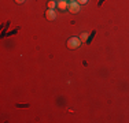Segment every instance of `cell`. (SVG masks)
<instances>
[{"instance_id": "6da1fadb", "label": "cell", "mask_w": 129, "mask_h": 123, "mask_svg": "<svg viewBox=\"0 0 129 123\" xmlns=\"http://www.w3.org/2000/svg\"><path fill=\"white\" fill-rule=\"evenodd\" d=\"M80 45H81V40H80L78 37H72V38H69V41H67V48L69 49H77Z\"/></svg>"}, {"instance_id": "7a4b0ae2", "label": "cell", "mask_w": 129, "mask_h": 123, "mask_svg": "<svg viewBox=\"0 0 129 123\" xmlns=\"http://www.w3.org/2000/svg\"><path fill=\"white\" fill-rule=\"evenodd\" d=\"M67 8H69V11H70V12H73V14H77V12L80 11V4L74 0V2H70V3H69Z\"/></svg>"}, {"instance_id": "3957f363", "label": "cell", "mask_w": 129, "mask_h": 123, "mask_svg": "<svg viewBox=\"0 0 129 123\" xmlns=\"http://www.w3.org/2000/svg\"><path fill=\"white\" fill-rule=\"evenodd\" d=\"M45 17H47L48 21H54L55 18H56V12H55L54 10H50V8H48V11L45 12Z\"/></svg>"}, {"instance_id": "277c9868", "label": "cell", "mask_w": 129, "mask_h": 123, "mask_svg": "<svg viewBox=\"0 0 129 123\" xmlns=\"http://www.w3.org/2000/svg\"><path fill=\"white\" fill-rule=\"evenodd\" d=\"M56 6H58V8H60V10H66L69 4H67V0H60V2H58Z\"/></svg>"}, {"instance_id": "5b68a950", "label": "cell", "mask_w": 129, "mask_h": 123, "mask_svg": "<svg viewBox=\"0 0 129 123\" xmlns=\"http://www.w3.org/2000/svg\"><path fill=\"white\" fill-rule=\"evenodd\" d=\"M88 37H89V33H87V32H85V33H82V34H81V37H80V40H81V42L87 41V40H88Z\"/></svg>"}, {"instance_id": "8992f818", "label": "cell", "mask_w": 129, "mask_h": 123, "mask_svg": "<svg viewBox=\"0 0 129 123\" xmlns=\"http://www.w3.org/2000/svg\"><path fill=\"white\" fill-rule=\"evenodd\" d=\"M47 6H48V8H50V10H54V8L56 7V3H55L54 0H51V2H48Z\"/></svg>"}, {"instance_id": "52a82bcc", "label": "cell", "mask_w": 129, "mask_h": 123, "mask_svg": "<svg viewBox=\"0 0 129 123\" xmlns=\"http://www.w3.org/2000/svg\"><path fill=\"white\" fill-rule=\"evenodd\" d=\"M76 2H77L78 4H85V3L88 2V0H76Z\"/></svg>"}, {"instance_id": "ba28073f", "label": "cell", "mask_w": 129, "mask_h": 123, "mask_svg": "<svg viewBox=\"0 0 129 123\" xmlns=\"http://www.w3.org/2000/svg\"><path fill=\"white\" fill-rule=\"evenodd\" d=\"M15 2H17V3H19V4H21V3H23L25 0H15Z\"/></svg>"}, {"instance_id": "9c48e42d", "label": "cell", "mask_w": 129, "mask_h": 123, "mask_svg": "<svg viewBox=\"0 0 129 123\" xmlns=\"http://www.w3.org/2000/svg\"><path fill=\"white\" fill-rule=\"evenodd\" d=\"M67 2H74V0H67Z\"/></svg>"}]
</instances>
